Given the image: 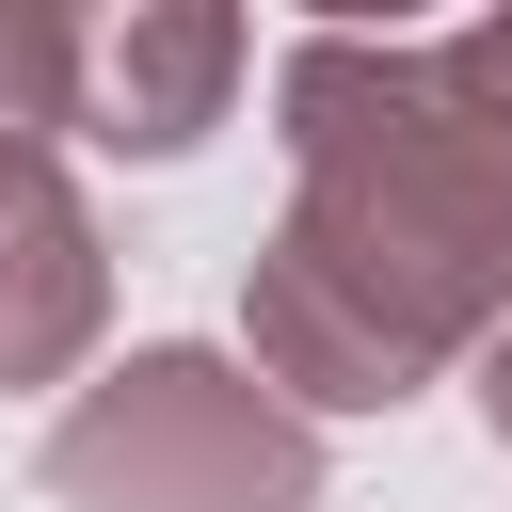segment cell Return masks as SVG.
<instances>
[{"label": "cell", "mask_w": 512, "mask_h": 512, "mask_svg": "<svg viewBox=\"0 0 512 512\" xmlns=\"http://www.w3.org/2000/svg\"><path fill=\"white\" fill-rule=\"evenodd\" d=\"M288 208L240 256V368L320 416H400L512 320V160L400 32H304L272 64Z\"/></svg>", "instance_id": "6da1fadb"}, {"label": "cell", "mask_w": 512, "mask_h": 512, "mask_svg": "<svg viewBox=\"0 0 512 512\" xmlns=\"http://www.w3.org/2000/svg\"><path fill=\"white\" fill-rule=\"evenodd\" d=\"M32 480H48L64 512H320V432H304L240 352L144 336V352H112V368L48 416Z\"/></svg>", "instance_id": "7a4b0ae2"}, {"label": "cell", "mask_w": 512, "mask_h": 512, "mask_svg": "<svg viewBox=\"0 0 512 512\" xmlns=\"http://www.w3.org/2000/svg\"><path fill=\"white\" fill-rule=\"evenodd\" d=\"M240 64H256V32L224 0H96V16H64V144H96V160H192L224 128Z\"/></svg>", "instance_id": "3957f363"}, {"label": "cell", "mask_w": 512, "mask_h": 512, "mask_svg": "<svg viewBox=\"0 0 512 512\" xmlns=\"http://www.w3.org/2000/svg\"><path fill=\"white\" fill-rule=\"evenodd\" d=\"M112 320V256H96V208L48 144H0V400L32 384H80Z\"/></svg>", "instance_id": "277c9868"}, {"label": "cell", "mask_w": 512, "mask_h": 512, "mask_svg": "<svg viewBox=\"0 0 512 512\" xmlns=\"http://www.w3.org/2000/svg\"><path fill=\"white\" fill-rule=\"evenodd\" d=\"M0 144H64V16L0 0Z\"/></svg>", "instance_id": "5b68a950"}, {"label": "cell", "mask_w": 512, "mask_h": 512, "mask_svg": "<svg viewBox=\"0 0 512 512\" xmlns=\"http://www.w3.org/2000/svg\"><path fill=\"white\" fill-rule=\"evenodd\" d=\"M432 64H448V96H464V112H480V144H496V160H512V16H464V32H448V48H432Z\"/></svg>", "instance_id": "8992f818"}, {"label": "cell", "mask_w": 512, "mask_h": 512, "mask_svg": "<svg viewBox=\"0 0 512 512\" xmlns=\"http://www.w3.org/2000/svg\"><path fill=\"white\" fill-rule=\"evenodd\" d=\"M480 432H496V448H512V320H496V336H480Z\"/></svg>", "instance_id": "52a82bcc"}]
</instances>
